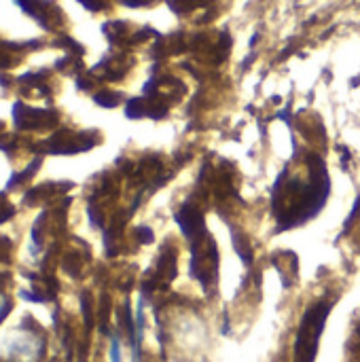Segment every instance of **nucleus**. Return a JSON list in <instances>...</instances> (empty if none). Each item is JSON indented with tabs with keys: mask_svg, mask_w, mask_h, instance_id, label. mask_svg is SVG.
<instances>
[{
	"mask_svg": "<svg viewBox=\"0 0 360 362\" xmlns=\"http://www.w3.org/2000/svg\"><path fill=\"white\" fill-rule=\"evenodd\" d=\"M331 308L333 305L329 301H320L306 312L301 327H299L297 344H295V362H314L316 352H318V341H320Z\"/></svg>",
	"mask_w": 360,
	"mask_h": 362,
	"instance_id": "f257e3e1",
	"label": "nucleus"
}]
</instances>
